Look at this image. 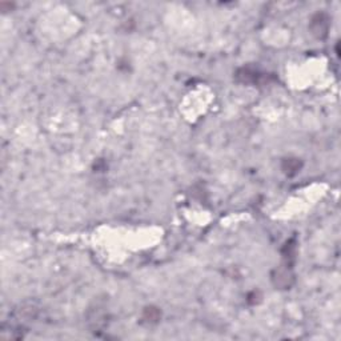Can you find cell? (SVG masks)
<instances>
[{"instance_id":"6da1fadb","label":"cell","mask_w":341,"mask_h":341,"mask_svg":"<svg viewBox=\"0 0 341 341\" xmlns=\"http://www.w3.org/2000/svg\"><path fill=\"white\" fill-rule=\"evenodd\" d=\"M328 17L324 14H317L316 16H313L312 23H310V30L312 34L316 35L317 37H325L326 31H328Z\"/></svg>"},{"instance_id":"7a4b0ae2","label":"cell","mask_w":341,"mask_h":341,"mask_svg":"<svg viewBox=\"0 0 341 341\" xmlns=\"http://www.w3.org/2000/svg\"><path fill=\"white\" fill-rule=\"evenodd\" d=\"M301 168V163L297 159H285L283 163V170L288 176H293Z\"/></svg>"}]
</instances>
